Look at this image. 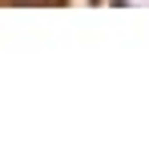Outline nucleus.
I'll return each mask as SVG.
<instances>
[{
	"label": "nucleus",
	"instance_id": "1",
	"mask_svg": "<svg viewBox=\"0 0 149 149\" xmlns=\"http://www.w3.org/2000/svg\"><path fill=\"white\" fill-rule=\"evenodd\" d=\"M16 4H28V0H16Z\"/></svg>",
	"mask_w": 149,
	"mask_h": 149
}]
</instances>
